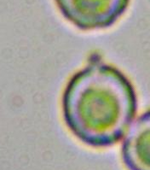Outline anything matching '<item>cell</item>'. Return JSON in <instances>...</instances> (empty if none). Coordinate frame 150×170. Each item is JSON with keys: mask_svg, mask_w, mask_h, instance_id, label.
<instances>
[{"mask_svg": "<svg viewBox=\"0 0 150 170\" xmlns=\"http://www.w3.org/2000/svg\"><path fill=\"white\" fill-rule=\"evenodd\" d=\"M61 108L67 130L78 141L106 149L123 139L133 122L137 96L120 68L93 52L67 80Z\"/></svg>", "mask_w": 150, "mask_h": 170, "instance_id": "cell-1", "label": "cell"}, {"mask_svg": "<svg viewBox=\"0 0 150 170\" xmlns=\"http://www.w3.org/2000/svg\"><path fill=\"white\" fill-rule=\"evenodd\" d=\"M69 23L85 32L113 27L129 7L130 0H55Z\"/></svg>", "mask_w": 150, "mask_h": 170, "instance_id": "cell-2", "label": "cell"}, {"mask_svg": "<svg viewBox=\"0 0 150 170\" xmlns=\"http://www.w3.org/2000/svg\"><path fill=\"white\" fill-rule=\"evenodd\" d=\"M121 158L127 170H150V109L129 127L122 140Z\"/></svg>", "mask_w": 150, "mask_h": 170, "instance_id": "cell-3", "label": "cell"}]
</instances>
